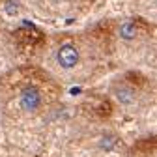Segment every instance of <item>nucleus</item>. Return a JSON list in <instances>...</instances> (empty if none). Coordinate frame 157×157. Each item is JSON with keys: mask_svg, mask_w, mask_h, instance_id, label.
<instances>
[{"mask_svg": "<svg viewBox=\"0 0 157 157\" xmlns=\"http://www.w3.org/2000/svg\"><path fill=\"white\" fill-rule=\"evenodd\" d=\"M56 60H58V64H60L64 69H73L78 64V60H81V54H78V49L75 45L66 43V45H62L60 49H58Z\"/></svg>", "mask_w": 157, "mask_h": 157, "instance_id": "1", "label": "nucleus"}, {"mask_svg": "<svg viewBox=\"0 0 157 157\" xmlns=\"http://www.w3.org/2000/svg\"><path fill=\"white\" fill-rule=\"evenodd\" d=\"M19 103H21V107L26 112H36L39 107H41V94H39L37 88L28 86V88H25L21 92V95H19Z\"/></svg>", "mask_w": 157, "mask_h": 157, "instance_id": "2", "label": "nucleus"}, {"mask_svg": "<svg viewBox=\"0 0 157 157\" xmlns=\"http://www.w3.org/2000/svg\"><path fill=\"white\" fill-rule=\"evenodd\" d=\"M114 94H116V99L120 101L122 105H133V103H135V99H136L135 90H133V88H129V86H118Z\"/></svg>", "mask_w": 157, "mask_h": 157, "instance_id": "3", "label": "nucleus"}, {"mask_svg": "<svg viewBox=\"0 0 157 157\" xmlns=\"http://www.w3.org/2000/svg\"><path fill=\"white\" fill-rule=\"evenodd\" d=\"M118 34H120V37H122V39H125V41H133L139 32H136L135 23L125 21V23H122V25H120V30H118Z\"/></svg>", "mask_w": 157, "mask_h": 157, "instance_id": "4", "label": "nucleus"}, {"mask_svg": "<svg viewBox=\"0 0 157 157\" xmlns=\"http://www.w3.org/2000/svg\"><path fill=\"white\" fill-rule=\"evenodd\" d=\"M4 11L10 17H15L19 13V2H17V0H8V2L4 4Z\"/></svg>", "mask_w": 157, "mask_h": 157, "instance_id": "5", "label": "nucleus"}, {"mask_svg": "<svg viewBox=\"0 0 157 157\" xmlns=\"http://www.w3.org/2000/svg\"><path fill=\"white\" fill-rule=\"evenodd\" d=\"M114 144H116V139H114V136H110V135H105L103 139L99 140V146H101L103 150H107V151H109V150H112V148H114Z\"/></svg>", "mask_w": 157, "mask_h": 157, "instance_id": "6", "label": "nucleus"}]
</instances>
